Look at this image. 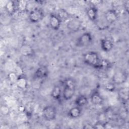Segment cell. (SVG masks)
<instances>
[{"mask_svg":"<svg viewBox=\"0 0 129 129\" xmlns=\"http://www.w3.org/2000/svg\"><path fill=\"white\" fill-rule=\"evenodd\" d=\"M105 89L108 91H113L115 89V85L113 83H108L105 85Z\"/></svg>","mask_w":129,"mask_h":129,"instance_id":"obj_28","label":"cell"},{"mask_svg":"<svg viewBox=\"0 0 129 129\" xmlns=\"http://www.w3.org/2000/svg\"><path fill=\"white\" fill-rule=\"evenodd\" d=\"M83 128H86V129H89V128H93V125L91 124V123H86L85 125H84V126L83 127Z\"/></svg>","mask_w":129,"mask_h":129,"instance_id":"obj_30","label":"cell"},{"mask_svg":"<svg viewBox=\"0 0 129 129\" xmlns=\"http://www.w3.org/2000/svg\"><path fill=\"white\" fill-rule=\"evenodd\" d=\"M21 53L25 56H31L34 53V50L32 47L28 44L22 45L20 49Z\"/></svg>","mask_w":129,"mask_h":129,"instance_id":"obj_16","label":"cell"},{"mask_svg":"<svg viewBox=\"0 0 129 129\" xmlns=\"http://www.w3.org/2000/svg\"><path fill=\"white\" fill-rule=\"evenodd\" d=\"M90 101L93 104L97 106L101 105L104 102L103 98L98 90H95L92 93Z\"/></svg>","mask_w":129,"mask_h":129,"instance_id":"obj_9","label":"cell"},{"mask_svg":"<svg viewBox=\"0 0 129 129\" xmlns=\"http://www.w3.org/2000/svg\"><path fill=\"white\" fill-rule=\"evenodd\" d=\"M81 26V23L79 19L73 18L67 21V27L72 32H76L79 30Z\"/></svg>","mask_w":129,"mask_h":129,"instance_id":"obj_8","label":"cell"},{"mask_svg":"<svg viewBox=\"0 0 129 129\" xmlns=\"http://www.w3.org/2000/svg\"><path fill=\"white\" fill-rule=\"evenodd\" d=\"M64 86L76 89V82L72 78H67L63 81Z\"/></svg>","mask_w":129,"mask_h":129,"instance_id":"obj_23","label":"cell"},{"mask_svg":"<svg viewBox=\"0 0 129 129\" xmlns=\"http://www.w3.org/2000/svg\"><path fill=\"white\" fill-rule=\"evenodd\" d=\"M28 2L24 0L18 1L16 2L17 12L22 13L25 12L28 8Z\"/></svg>","mask_w":129,"mask_h":129,"instance_id":"obj_20","label":"cell"},{"mask_svg":"<svg viewBox=\"0 0 129 129\" xmlns=\"http://www.w3.org/2000/svg\"><path fill=\"white\" fill-rule=\"evenodd\" d=\"M43 118L47 121L54 120L56 117L57 110L56 108L51 105L45 106L42 110Z\"/></svg>","mask_w":129,"mask_h":129,"instance_id":"obj_2","label":"cell"},{"mask_svg":"<svg viewBox=\"0 0 129 129\" xmlns=\"http://www.w3.org/2000/svg\"><path fill=\"white\" fill-rule=\"evenodd\" d=\"M101 2V1H90V3H91V4H92V6H96L95 5L97 4H99Z\"/></svg>","mask_w":129,"mask_h":129,"instance_id":"obj_31","label":"cell"},{"mask_svg":"<svg viewBox=\"0 0 129 129\" xmlns=\"http://www.w3.org/2000/svg\"><path fill=\"white\" fill-rule=\"evenodd\" d=\"M5 9L9 16H14L17 12L16 3L13 1H7L5 5Z\"/></svg>","mask_w":129,"mask_h":129,"instance_id":"obj_10","label":"cell"},{"mask_svg":"<svg viewBox=\"0 0 129 129\" xmlns=\"http://www.w3.org/2000/svg\"><path fill=\"white\" fill-rule=\"evenodd\" d=\"M126 76L125 73L122 72H116L114 76L113 77V83L116 84H121L126 80Z\"/></svg>","mask_w":129,"mask_h":129,"instance_id":"obj_17","label":"cell"},{"mask_svg":"<svg viewBox=\"0 0 129 129\" xmlns=\"http://www.w3.org/2000/svg\"><path fill=\"white\" fill-rule=\"evenodd\" d=\"M56 15L59 17L61 21L68 20L69 19V14L66 10L63 9H60L58 10Z\"/></svg>","mask_w":129,"mask_h":129,"instance_id":"obj_21","label":"cell"},{"mask_svg":"<svg viewBox=\"0 0 129 129\" xmlns=\"http://www.w3.org/2000/svg\"><path fill=\"white\" fill-rule=\"evenodd\" d=\"M129 8V1H125V3L124 4V8L125 11V12L128 13V8Z\"/></svg>","mask_w":129,"mask_h":129,"instance_id":"obj_29","label":"cell"},{"mask_svg":"<svg viewBox=\"0 0 129 129\" xmlns=\"http://www.w3.org/2000/svg\"><path fill=\"white\" fill-rule=\"evenodd\" d=\"M82 114V109L77 106H75L71 108L68 112V116L73 119L79 118Z\"/></svg>","mask_w":129,"mask_h":129,"instance_id":"obj_13","label":"cell"},{"mask_svg":"<svg viewBox=\"0 0 129 129\" xmlns=\"http://www.w3.org/2000/svg\"><path fill=\"white\" fill-rule=\"evenodd\" d=\"M118 18V13L117 11L114 9H109L107 10L104 14V18L108 24H112L116 22Z\"/></svg>","mask_w":129,"mask_h":129,"instance_id":"obj_5","label":"cell"},{"mask_svg":"<svg viewBox=\"0 0 129 129\" xmlns=\"http://www.w3.org/2000/svg\"><path fill=\"white\" fill-rule=\"evenodd\" d=\"M75 88L64 86L62 90V97L66 101L71 100L75 95Z\"/></svg>","mask_w":129,"mask_h":129,"instance_id":"obj_12","label":"cell"},{"mask_svg":"<svg viewBox=\"0 0 129 129\" xmlns=\"http://www.w3.org/2000/svg\"><path fill=\"white\" fill-rule=\"evenodd\" d=\"M61 20L56 14H51L49 17V25L51 28L54 30H58L61 26Z\"/></svg>","mask_w":129,"mask_h":129,"instance_id":"obj_7","label":"cell"},{"mask_svg":"<svg viewBox=\"0 0 129 129\" xmlns=\"http://www.w3.org/2000/svg\"><path fill=\"white\" fill-rule=\"evenodd\" d=\"M49 74V71L45 66H39L34 73V77L37 79H44L47 78Z\"/></svg>","mask_w":129,"mask_h":129,"instance_id":"obj_6","label":"cell"},{"mask_svg":"<svg viewBox=\"0 0 129 129\" xmlns=\"http://www.w3.org/2000/svg\"><path fill=\"white\" fill-rule=\"evenodd\" d=\"M44 17L43 11L38 8H35L31 10L28 14L29 20L33 23H36L41 21Z\"/></svg>","mask_w":129,"mask_h":129,"instance_id":"obj_3","label":"cell"},{"mask_svg":"<svg viewBox=\"0 0 129 129\" xmlns=\"http://www.w3.org/2000/svg\"><path fill=\"white\" fill-rule=\"evenodd\" d=\"M119 97L121 100L125 104L128 101V91L125 89L120 90L119 92Z\"/></svg>","mask_w":129,"mask_h":129,"instance_id":"obj_22","label":"cell"},{"mask_svg":"<svg viewBox=\"0 0 129 129\" xmlns=\"http://www.w3.org/2000/svg\"><path fill=\"white\" fill-rule=\"evenodd\" d=\"M34 110V105L32 103L31 104H30L29 103H28L27 104H26V106H25V111L24 112L26 113V115L28 116H30Z\"/></svg>","mask_w":129,"mask_h":129,"instance_id":"obj_24","label":"cell"},{"mask_svg":"<svg viewBox=\"0 0 129 129\" xmlns=\"http://www.w3.org/2000/svg\"><path fill=\"white\" fill-rule=\"evenodd\" d=\"M18 76L19 75L15 72H11L8 74V79H9V81L11 83L16 84V82L18 77Z\"/></svg>","mask_w":129,"mask_h":129,"instance_id":"obj_26","label":"cell"},{"mask_svg":"<svg viewBox=\"0 0 129 129\" xmlns=\"http://www.w3.org/2000/svg\"><path fill=\"white\" fill-rule=\"evenodd\" d=\"M0 112L2 115L4 116H7L9 114L10 112V109L7 105L3 104V105H2L1 106Z\"/></svg>","mask_w":129,"mask_h":129,"instance_id":"obj_25","label":"cell"},{"mask_svg":"<svg viewBox=\"0 0 129 129\" xmlns=\"http://www.w3.org/2000/svg\"><path fill=\"white\" fill-rule=\"evenodd\" d=\"M87 15L90 20L95 21L98 16V9L96 6H91L87 10Z\"/></svg>","mask_w":129,"mask_h":129,"instance_id":"obj_14","label":"cell"},{"mask_svg":"<svg viewBox=\"0 0 129 129\" xmlns=\"http://www.w3.org/2000/svg\"><path fill=\"white\" fill-rule=\"evenodd\" d=\"M51 97L55 100H59L62 97V90L58 85L54 86L50 93Z\"/></svg>","mask_w":129,"mask_h":129,"instance_id":"obj_15","label":"cell"},{"mask_svg":"<svg viewBox=\"0 0 129 129\" xmlns=\"http://www.w3.org/2000/svg\"><path fill=\"white\" fill-rule=\"evenodd\" d=\"M88 102V98L84 95H79L75 100L74 103L76 106L80 107H83L87 104Z\"/></svg>","mask_w":129,"mask_h":129,"instance_id":"obj_19","label":"cell"},{"mask_svg":"<svg viewBox=\"0 0 129 129\" xmlns=\"http://www.w3.org/2000/svg\"><path fill=\"white\" fill-rule=\"evenodd\" d=\"M106 123H103L99 121H97L96 122L93 124V128H105V124Z\"/></svg>","mask_w":129,"mask_h":129,"instance_id":"obj_27","label":"cell"},{"mask_svg":"<svg viewBox=\"0 0 129 129\" xmlns=\"http://www.w3.org/2000/svg\"><path fill=\"white\" fill-rule=\"evenodd\" d=\"M100 47L104 52L111 51L113 47V43L108 38H103L100 40Z\"/></svg>","mask_w":129,"mask_h":129,"instance_id":"obj_11","label":"cell"},{"mask_svg":"<svg viewBox=\"0 0 129 129\" xmlns=\"http://www.w3.org/2000/svg\"><path fill=\"white\" fill-rule=\"evenodd\" d=\"M92 41V36L89 32H86L81 35L77 39L76 44L78 47L88 46Z\"/></svg>","mask_w":129,"mask_h":129,"instance_id":"obj_4","label":"cell"},{"mask_svg":"<svg viewBox=\"0 0 129 129\" xmlns=\"http://www.w3.org/2000/svg\"><path fill=\"white\" fill-rule=\"evenodd\" d=\"M101 59L97 52L89 51L83 55V60L85 64L96 69H101Z\"/></svg>","mask_w":129,"mask_h":129,"instance_id":"obj_1","label":"cell"},{"mask_svg":"<svg viewBox=\"0 0 129 129\" xmlns=\"http://www.w3.org/2000/svg\"><path fill=\"white\" fill-rule=\"evenodd\" d=\"M16 84L17 87L19 89H25L27 88L28 85L27 80L24 76L19 75L16 82Z\"/></svg>","mask_w":129,"mask_h":129,"instance_id":"obj_18","label":"cell"}]
</instances>
